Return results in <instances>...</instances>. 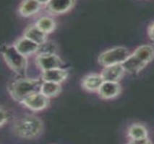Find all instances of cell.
I'll list each match as a JSON object with an SVG mask.
<instances>
[{"label":"cell","instance_id":"cell-7","mask_svg":"<svg viewBox=\"0 0 154 144\" xmlns=\"http://www.w3.org/2000/svg\"><path fill=\"white\" fill-rule=\"evenodd\" d=\"M98 92L103 99H112L120 94L121 87L118 81H104Z\"/></svg>","mask_w":154,"mask_h":144},{"label":"cell","instance_id":"cell-12","mask_svg":"<svg viewBox=\"0 0 154 144\" xmlns=\"http://www.w3.org/2000/svg\"><path fill=\"white\" fill-rule=\"evenodd\" d=\"M68 72L62 68L52 69L43 71L42 80L60 84L67 79Z\"/></svg>","mask_w":154,"mask_h":144},{"label":"cell","instance_id":"cell-20","mask_svg":"<svg viewBox=\"0 0 154 144\" xmlns=\"http://www.w3.org/2000/svg\"><path fill=\"white\" fill-rule=\"evenodd\" d=\"M8 115L7 113V111L5 110L3 107H1V119H0V125L3 126L4 124L8 122Z\"/></svg>","mask_w":154,"mask_h":144},{"label":"cell","instance_id":"cell-9","mask_svg":"<svg viewBox=\"0 0 154 144\" xmlns=\"http://www.w3.org/2000/svg\"><path fill=\"white\" fill-rule=\"evenodd\" d=\"M75 0H50L47 8L53 14H64L73 7Z\"/></svg>","mask_w":154,"mask_h":144},{"label":"cell","instance_id":"cell-3","mask_svg":"<svg viewBox=\"0 0 154 144\" xmlns=\"http://www.w3.org/2000/svg\"><path fill=\"white\" fill-rule=\"evenodd\" d=\"M2 55L6 63L15 73L23 75L26 74L27 69V59L26 56L17 51L15 46H2Z\"/></svg>","mask_w":154,"mask_h":144},{"label":"cell","instance_id":"cell-23","mask_svg":"<svg viewBox=\"0 0 154 144\" xmlns=\"http://www.w3.org/2000/svg\"><path fill=\"white\" fill-rule=\"evenodd\" d=\"M41 4H47L50 0H37Z\"/></svg>","mask_w":154,"mask_h":144},{"label":"cell","instance_id":"cell-6","mask_svg":"<svg viewBox=\"0 0 154 144\" xmlns=\"http://www.w3.org/2000/svg\"><path fill=\"white\" fill-rule=\"evenodd\" d=\"M22 103L30 110L40 111L47 107L49 104V97H46L41 92H37L25 99Z\"/></svg>","mask_w":154,"mask_h":144},{"label":"cell","instance_id":"cell-19","mask_svg":"<svg viewBox=\"0 0 154 144\" xmlns=\"http://www.w3.org/2000/svg\"><path fill=\"white\" fill-rule=\"evenodd\" d=\"M36 25L46 34L51 33L56 28V23L52 18L43 17L37 21Z\"/></svg>","mask_w":154,"mask_h":144},{"label":"cell","instance_id":"cell-13","mask_svg":"<svg viewBox=\"0 0 154 144\" xmlns=\"http://www.w3.org/2000/svg\"><path fill=\"white\" fill-rule=\"evenodd\" d=\"M41 5L37 0H23L19 7V13L23 17H30L39 11Z\"/></svg>","mask_w":154,"mask_h":144},{"label":"cell","instance_id":"cell-15","mask_svg":"<svg viewBox=\"0 0 154 144\" xmlns=\"http://www.w3.org/2000/svg\"><path fill=\"white\" fill-rule=\"evenodd\" d=\"M122 64L124 67L125 72L130 73V74L138 73L143 70L146 66L140 60H139L133 53L130 55V56Z\"/></svg>","mask_w":154,"mask_h":144},{"label":"cell","instance_id":"cell-14","mask_svg":"<svg viewBox=\"0 0 154 144\" xmlns=\"http://www.w3.org/2000/svg\"><path fill=\"white\" fill-rule=\"evenodd\" d=\"M24 36L36 43L39 46L46 41V34L36 25V24L28 27L25 31Z\"/></svg>","mask_w":154,"mask_h":144},{"label":"cell","instance_id":"cell-1","mask_svg":"<svg viewBox=\"0 0 154 144\" xmlns=\"http://www.w3.org/2000/svg\"><path fill=\"white\" fill-rule=\"evenodd\" d=\"M43 122L37 117L26 115L19 118L14 124V132L17 136L25 139H33L42 134Z\"/></svg>","mask_w":154,"mask_h":144},{"label":"cell","instance_id":"cell-16","mask_svg":"<svg viewBox=\"0 0 154 144\" xmlns=\"http://www.w3.org/2000/svg\"><path fill=\"white\" fill-rule=\"evenodd\" d=\"M133 54L147 65L154 58V48L151 46L143 45L137 48Z\"/></svg>","mask_w":154,"mask_h":144},{"label":"cell","instance_id":"cell-5","mask_svg":"<svg viewBox=\"0 0 154 144\" xmlns=\"http://www.w3.org/2000/svg\"><path fill=\"white\" fill-rule=\"evenodd\" d=\"M37 64L42 71L62 68L64 63L55 53H40L37 57Z\"/></svg>","mask_w":154,"mask_h":144},{"label":"cell","instance_id":"cell-21","mask_svg":"<svg viewBox=\"0 0 154 144\" xmlns=\"http://www.w3.org/2000/svg\"><path fill=\"white\" fill-rule=\"evenodd\" d=\"M130 143H135V144H148V143H151V141L148 139V138H141V139L130 140Z\"/></svg>","mask_w":154,"mask_h":144},{"label":"cell","instance_id":"cell-18","mask_svg":"<svg viewBox=\"0 0 154 144\" xmlns=\"http://www.w3.org/2000/svg\"><path fill=\"white\" fill-rule=\"evenodd\" d=\"M128 135L131 140L148 138V132L144 126L140 124H133L128 130Z\"/></svg>","mask_w":154,"mask_h":144},{"label":"cell","instance_id":"cell-8","mask_svg":"<svg viewBox=\"0 0 154 144\" xmlns=\"http://www.w3.org/2000/svg\"><path fill=\"white\" fill-rule=\"evenodd\" d=\"M125 72L122 64L117 63L105 66V69L101 73V76L104 81H118L122 77Z\"/></svg>","mask_w":154,"mask_h":144},{"label":"cell","instance_id":"cell-22","mask_svg":"<svg viewBox=\"0 0 154 144\" xmlns=\"http://www.w3.org/2000/svg\"><path fill=\"white\" fill-rule=\"evenodd\" d=\"M148 35L150 40L154 43V22L151 24L148 28Z\"/></svg>","mask_w":154,"mask_h":144},{"label":"cell","instance_id":"cell-10","mask_svg":"<svg viewBox=\"0 0 154 144\" xmlns=\"http://www.w3.org/2000/svg\"><path fill=\"white\" fill-rule=\"evenodd\" d=\"M15 46L17 51L24 56H28V55H31L34 53L38 52L39 48L38 44L25 36L17 40Z\"/></svg>","mask_w":154,"mask_h":144},{"label":"cell","instance_id":"cell-2","mask_svg":"<svg viewBox=\"0 0 154 144\" xmlns=\"http://www.w3.org/2000/svg\"><path fill=\"white\" fill-rule=\"evenodd\" d=\"M43 81L33 79L16 80L10 86V95L17 101L23 102L29 96L41 92Z\"/></svg>","mask_w":154,"mask_h":144},{"label":"cell","instance_id":"cell-11","mask_svg":"<svg viewBox=\"0 0 154 144\" xmlns=\"http://www.w3.org/2000/svg\"><path fill=\"white\" fill-rule=\"evenodd\" d=\"M104 80L101 74H92L85 76L82 80V86L88 92L98 91Z\"/></svg>","mask_w":154,"mask_h":144},{"label":"cell","instance_id":"cell-17","mask_svg":"<svg viewBox=\"0 0 154 144\" xmlns=\"http://www.w3.org/2000/svg\"><path fill=\"white\" fill-rule=\"evenodd\" d=\"M61 91L60 84L52 82V81H43L41 92L44 94L46 97H55Z\"/></svg>","mask_w":154,"mask_h":144},{"label":"cell","instance_id":"cell-4","mask_svg":"<svg viewBox=\"0 0 154 144\" xmlns=\"http://www.w3.org/2000/svg\"><path fill=\"white\" fill-rule=\"evenodd\" d=\"M128 49L125 47H115L102 53L98 57V62L102 66L122 63L130 56Z\"/></svg>","mask_w":154,"mask_h":144}]
</instances>
